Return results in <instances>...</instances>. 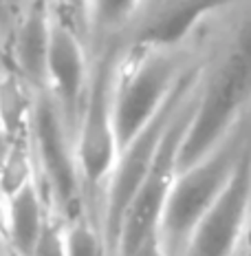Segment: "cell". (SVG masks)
<instances>
[{
  "label": "cell",
  "instance_id": "cell-1",
  "mask_svg": "<svg viewBox=\"0 0 251 256\" xmlns=\"http://www.w3.org/2000/svg\"><path fill=\"white\" fill-rule=\"evenodd\" d=\"M251 104V4L216 71L196 93V108L179 150V170L203 159L247 115Z\"/></svg>",
  "mask_w": 251,
  "mask_h": 256
},
{
  "label": "cell",
  "instance_id": "cell-14",
  "mask_svg": "<svg viewBox=\"0 0 251 256\" xmlns=\"http://www.w3.org/2000/svg\"><path fill=\"white\" fill-rule=\"evenodd\" d=\"M143 0H88V34L108 36L124 26Z\"/></svg>",
  "mask_w": 251,
  "mask_h": 256
},
{
  "label": "cell",
  "instance_id": "cell-7",
  "mask_svg": "<svg viewBox=\"0 0 251 256\" xmlns=\"http://www.w3.org/2000/svg\"><path fill=\"white\" fill-rule=\"evenodd\" d=\"M194 108H196V93L174 115L172 124H170L161 146H159L157 157L152 162V168L148 170L141 188L137 190L132 204L128 206L115 256H126L141 241L157 234L165 199H168L170 188H172L176 174H179V150L181 144H183L185 130L190 126V120L194 115Z\"/></svg>",
  "mask_w": 251,
  "mask_h": 256
},
{
  "label": "cell",
  "instance_id": "cell-19",
  "mask_svg": "<svg viewBox=\"0 0 251 256\" xmlns=\"http://www.w3.org/2000/svg\"><path fill=\"white\" fill-rule=\"evenodd\" d=\"M9 24L7 16L0 9V68H9V56H7V42H9Z\"/></svg>",
  "mask_w": 251,
  "mask_h": 256
},
{
  "label": "cell",
  "instance_id": "cell-4",
  "mask_svg": "<svg viewBox=\"0 0 251 256\" xmlns=\"http://www.w3.org/2000/svg\"><path fill=\"white\" fill-rule=\"evenodd\" d=\"M181 73L183 68L172 51L135 46L128 60H119L113 90V115L119 150L161 113Z\"/></svg>",
  "mask_w": 251,
  "mask_h": 256
},
{
  "label": "cell",
  "instance_id": "cell-10",
  "mask_svg": "<svg viewBox=\"0 0 251 256\" xmlns=\"http://www.w3.org/2000/svg\"><path fill=\"white\" fill-rule=\"evenodd\" d=\"M51 26V0H31L9 29V68L18 73L38 93L44 90L46 84V58H49Z\"/></svg>",
  "mask_w": 251,
  "mask_h": 256
},
{
  "label": "cell",
  "instance_id": "cell-5",
  "mask_svg": "<svg viewBox=\"0 0 251 256\" xmlns=\"http://www.w3.org/2000/svg\"><path fill=\"white\" fill-rule=\"evenodd\" d=\"M119 53L108 46L99 56L95 68H90L88 90L84 98L82 113L75 126V154L82 190L93 194L110 177L119 146L115 132L113 90Z\"/></svg>",
  "mask_w": 251,
  "mask_h": 256
},
{
  "label": "cell",
  "instance_id": "cell-13",
  "mask_svg": "<svg viewBox=\"0 0 251 256\" xmlns=\"http://www.w3.org/2000/svg\"><path fill=\"white\" fill-rule=\"evenodd\" d=\"M38 90L11 68H0V137L7 144L29 140Z\"/></svg>",
  "mask_w": 251,
  "mask_h": 256
},
{
  "label": "cell",
  "instance_id": "cell-11",
  "mask_svg": "<svg viewBox=\"0 0 251 256\" xmlns=\"http://www.w3.org/2000/svg\"><path fill=\"white\" fill-rule=\"evenodd\" d=\"M232 2L234 0H165L139 29L137 46L172 51L212 12H221Z\"/></svg>",
  "mask_w": 251,
  "mask_h": 256
},
{
  "label": "cell",
  "instance_id": "cell-21",
  "mask_svg": "<svg viewBox=\"0 0 251 256\" xmlns=\"http://www.w3.org/2000/svg\"><path fill=\"white\" fill-rule=\"evenodd\" d=\"M240 248H243V256H251V210H249L247 223H245V232H243V238H240Z\"/></svg>",
  "mask_w": 251,
  "mask_h": 256
},
{
  "label": "cell",
  "instance_id": "cell-2",
  "mask_svg": "<svg viewBox=\"0 0 251 256\" xmlns=\"http://www.w3.org/2000/svg\"><path fill=\"white\" fill-rule=\"evenodd\" d=\"M251 137L247 113L210 152L185 170H179L159 218V241L170 256H183L196 223L218 199L236 170L240 154Z\"/></svg>",
  "mask_w": 251,
  "mask_h": 256
},
{
  "label": "cell",
  "instance_id": "cell-15",
  "mask_svg": "<svg viewBox=\"0 0 251 256\" xmlns=\"http://www.w3.org/2000/svg\"><path fill=\"white\" fill-rule=\"evenodd\" d=\"M66 256H106V243L101 232L84 216H75L64 223Z\"/></svg>",
  "mask_w": 251,
  "mask_h": 256
},
{
  "label": "cell",
  "instance_id": "cell-3",
  "mask_svg": "<svg viewBox=\"0 0 251 256\" xmlns=\"http://www.w3.org/2000/svg\"><path fill=\"white\" fill-rule=\"evenodd\" d=\"M199 80H201L199 66L185 68L181 73L174 90L170 93L168 102L161 108V113L154 117L135 140L128 142L119 150V154H117V162L113 170H110L108 181H106V196H104V228H101V236H104V243H106V252L115 254L128 206L132 204L137 190L141 188L143 179H146L148 170L152 168V162L157 157L159 146H161L174 115L196 93Z\"/></svg>",
  "mask_w": 251,
  "mask_h": 256
},
{
  "label": "cell",
  "instance_id": "cell-18",
  "mask_svg": "<svg viewBox=\"0 0 251 256\" xmlns=\"http://www.w3.org/2000/svg\"><path fill=\"white\" fill-rule=\"evenodd\" d=\"M126 256H170V254L163 250L161 241H159V234H152V236H148L146 241H141Z\"/></svg>",
  "mask_w": 251,
  "mask_h": 256
},
{
  "label": "cell",
  "instance_id": "cell-6",
  "mask_svg": "<svg viewBox=\"0 0 251 256\" xmlns=\"http://www.w3.org/2000/svg\"><path fill=\"white\" fill-rule=\"evenodd\" d=\"M29 148L35 174H40L57 212L68 221L79 216L77 208L84 190L77 168L75 137L46 90L35 95L29 126Z\"/></svg>",
  "mask_w": 251,
  "mask_h": 256
},
{
  "label": "cell",
  "instance_id": "cell-16",
  "mask_svg": "<svg viewBox=\"0 0 251 256\" xmlns=\"http://www.w3.org/2000/svg\"><path fill=\"white\" fill-rule=\"evenodd\" d=\"M31 256H66V238H64V223L57 216L46 218Z\"/></svg>",
  "mask_w": 251,
  "mask_h": 256
},
{
  "label": "cell",
  "instance_id": "cell-20",
  "mask_svg": "<svg viewBox=\"0 0 251 256\" xmlns=\"http://www.w3.org/2000/svg\"><path fill=\"white\" fill-rule=\"evenodd\" d=\"M29 2H31V0H0V4H2V12H4V16H7L9 24H11L13 20L24 12V7Z\"/></svg>",
  "mask_w": 251,
  "mask_h": 256
},
{
  "label": "cell",
  "instance_id": "cell-22",
  "mask_svg": "<svg viewBox=\"0 0 251 256\" xmlns=\"http://www.w3.org/2000/svg\"><path fill=\"white\" fill-rule=\"evenodd\" d=\"M0 9H2V4H0ZM2 14H4V12H2Z\"/></svg>",
  "mask_w": 251,
  "mask_h": 256
},
{
  "label": "cell",
  "instance_id": "cell-17",
  "mask_svg": "<svg viewBox=\"0 0 251 256\" xmlns=\"http://www.w3.org/2000/svg\"><path fill=\"white\" fill-rule=\"evenodd\" d=\"M60 4L62 20H66L79 36H88V0H55Z\"/></svg>",
  "mask_w": 251,
  "mask_h": 256
},
{
  "label": "cell",
  "instance_id": "cell-12",
  "mask_svg": "<svg viewBox=\"0 0 251 256\" xmlns=\"http://www.w3.org/2000/svg\"><path fill=\"white\" fill-rule=\"evenodd\" d=\"M46 218L49 212L38 177L4 196V232L18 256H31Z\"/></svg>",
  "mask_w": 251,
  "mask_h": 256
},
{
  "label": "cell",
  "instance_id": "cell-9",
  "mask_svg": "<svg viewBox=\"0 0 251 256\" xmlns=\"http://www.w3.org/2000/svg\"><path fill=\"white\" fill-rule=\"evenodd\" d=\"M88 80L90 66L86 49H84V38L66 20L53 14L44 90L57 104L73 137H75V126L88 90Z\"/></svg>",
  "mask_w": 251,
  "mask_h": 256
},
{
  "label": "cell",
  "instance_id": "cell-8",
  "mask_svg": "<svg viewBox=\"0 0 251 256\" xmlns=\"http://www.w3.org/2000/svg\"><path fill=\"white\" fill-rule=\"evenodd\" d=\"M251 210V137L232 179L196 223L183 256H234Z\"/></svg>",
  "mask_w": 251,
  "mask_h": 256
}]
</instances>
